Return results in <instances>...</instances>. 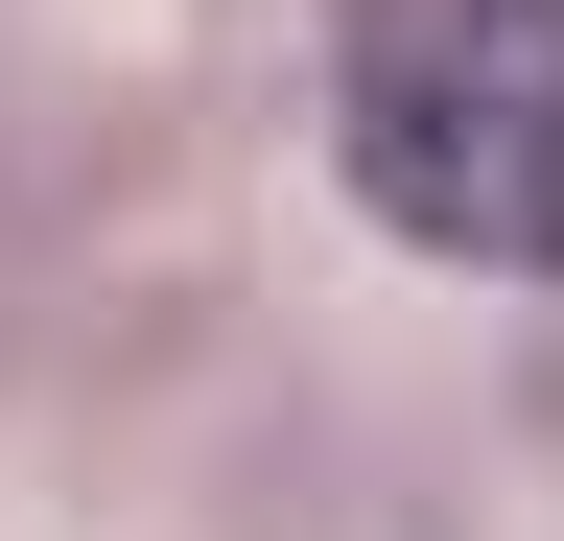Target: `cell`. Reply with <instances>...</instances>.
I'll return each instance as SVG.
<instances>
[{
	"label": "cell",
	"mask_w": 564,
	"mask_h": 541,
	"mask_svg": "<svg viewBox=\"0 0 564 541\" xmlns=\"http://www.w3.org/2000/svg\"><path fill=\"white\" fill-rule=\"evenodd\" d=\"M329 142L423 259L564 283V0H352Z\"/></svg>",
	"instance_id": "obj_1"
}]
</instances>
